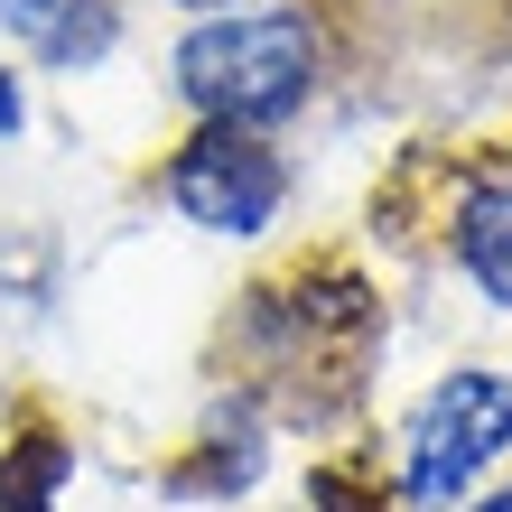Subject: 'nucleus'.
Segmentation results:
<instances>
[{"label":"nucleus","mask_w":512,"mask_h":512,"mask_svg":"<svg viewBox=\"0 0 512 512\" xmlns=\"http://www.w3.org/2000/svg\"><path fill=\"white\" fill-rule=\"evenodd\" d=\"M382 336H391L382 270L345 243H308L270 261L261 280H243V298L224 308L233 354L224 382H243L270 419H336V401L364 391Z\"/></svg>","instance_id":"f257e3e1"},{"label":"nucleus","mask_w":512,"mask_h":512,"mask_svg":"<svg viewBox=\"0 0 512 512\" xmlns=\"http://www.w3.org/2000/svg\"><path fill=\"white\" fill-rule=\"evenodd\" d=\"M354 66L345 0H289V10H233V19H177L159 47V94L177 122H233L289 140Z\"/></svg>","instance_id":"f03ea898"},{"label":"nucleus","mask_w":512,"mask_h":512,"mask_svg":"<svg viewBox=\"0 0 512 512\" xmlns=\"http://www.w3.org/2000/svg\"><path fill=\"white\" fill-rule=\"evenodd\" d=\"M373 233H429V252L457 270V289L485 317H512V131L410 149L401 177L373 187Z\"/></svg>","instance_id":"7ed1b4c3"},{"label":"nucleus","mask_w":512,"mask_h":512,"mask_svg":"<svg viewBox=\"0 0 512 512\" xmlns=\"http://www.w3.org/2000/svg\"><path fill=\"white\" fill-rule=\"evenodd\" d=\"M503 466H512V364L494 354H457L447 373H429L382 438V475L401 512H457Z\"/></svg>","instance_id":"20e7f679"},{"label":"nucleus","mask_w":512,"mask_h":512,"mask_svg":"<svg viewBox=\"0 0 512 512\" xmlns=\"http://www.w3.org/2000/svg\"><path fill=\"white\" fill-rule=\"evenodd\" d=\"M140 196L168 224L205 233V243H270L298 205V159L270 131L233 122H177V140L140 168Z\"/></svg>","instance_id":"39448f33"},{"label":"nucleus","mask_w":512,"mask_h":512,"mask_svg":"<svg viewBox=\"0 0 512 512\" xmlns=\"http://www.w3.org/2000/svg\"><path fill=\"white\" fill-rule=\"evenodd\" d=\"M140 0H0V56L47 84H84L131 47Z\"/></svg>","instance_id":"423d86ee"},{"label":"nucleus","mask_w":512,"mask_h":512,"mask_svg":"<svg viewBox=\"0 0 512 512\" xmlns=\"http://www.w3.org/2000/svg\"><path fill=\"white\" fill-rule=\"evenodd\" d=\"M261 466H270V410L252 401L243 382H215L196 438L168 457V494H187V503H233V494L261 485Z\"/></svg>","instance_id":"0eeeda50"},{"label":"nucleus","mask_w":512,"mask_h":512,"mask_svg":"<svg viewBox=\"0 0 512 512\" xmlns=\"http://www.w3.org/2000/svg\"><path fill=\"white\" fill-rule=\"evenodd\" d=\"M84 475V447L56 410L28 401L0 429V512H66V485Z\"/></svg>","instance_id":"6e6552de"},{"label":"nucleus","mask_w":512,"mask_h":512,"mask_svg":"<svg viewBox=\"0 0 512 512\" xmlns=\"http://www.w3.org/2000/svg\"><path fill=\"white\" fill-rule=\"evenodd\" d=\"M66 298V233L47 215H0V308H56Z\"/></svg>","instance_id":"1a4fd4ad"},{"label":"nucleus","mask_w":512,"mask_h":512,"mask_svg":"<svg viewBox=\"0 0 512 512\" xmlns=\"http://www.w3.org/2000/svg\"><path fill=\"white\" fill-rule=\"evenodd\" d=\"M308 512H401L382 457H317L308 466Z\"/></svg>","instance_id":"9d476101"},{"label":"nucleus","mask_w":512,"mask_h":512,"mask_svg":"<svg viewBox=\"0 0 512 512\" xmlns=\"http://www.w3.org/2000/svg\"><path fill=\"white\" fill-rule=\"evenodd\" d=\"M28 140V66L19 56H0V149Z\"/></svg>","instance_id":"9b49d317"},{"label":"nucleus","mask_w":512,"mask_h":512,"mask_svg":"<svg viewBox=\"0 0 512 512\" xmlns=\"http://www.w3.org/2000/svg\"><path fill=\"white\" fill-rule=\"evenodd\" d=\"M168 19H233V10H289V0H159Z\"/></svg>","instance_id":"f8f14e48"},{"label":"nucleus","mask_w":512,"mask_h":512,"mask_svg":"<svg viewBox=\"0 0 512 512\" xmlns=\"http://www.w3.org/2000/svg\"><path fill=\"white\" fill-rule=\"evenodd\" d=\"M457 512H512V466H503V475H494V485H485V494H466V503H457Z\"/></svg>","instance_id":"ddd939ff"}]
</instances>
